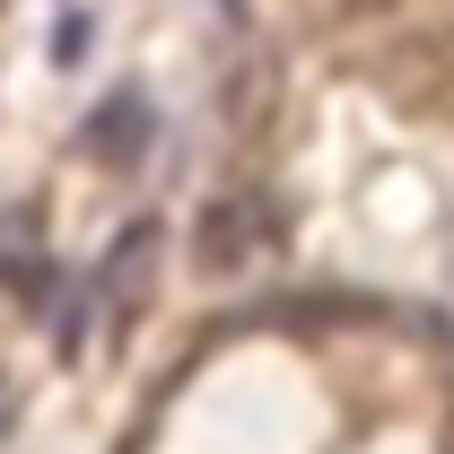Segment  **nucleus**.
<instances>
[{
	"instance_id": "nucleus-1",
	"label": "nucleus",
	"mask_w": 454,
	"mask_h": 454,
	"mask_svg": "<svg viewBox=\"0 0 454 454\" xmlns=\"http://www.w3.org/2000/svg\"><path fill=\"white\" fill-rule=\"evenodd\" d=\"M88 149H97L106 167H131V158L149 149V106H140V88H114L106 106L88 114Z\"/></svg>"
},
{
	"instance_id": "nucleus-2",
	"label": "nucleus",
	"mask_w": 454,
	"mask_h": 454,
	"mask_svg": "<svg viewBox=\"0 0 454 454\" xmlns=\"http://www.w3.org/2000/svg\"><path fill=\"white\" fill-rule=\"evenodd\" d=\"M245 245H254V210H245V201H219V210H210V236H201V262L219 271V262H236Z\"/></svg>"
},
{
	"instance_id": "nucleus-3",
	"label": "nucleus",
	"mask_w": 454,
	"mask_h": 454,
	"mask_svg": "<svg viewBox=\"0 0 454 454\" xmlns=\"http://www.w3.org/2000/svg\"><path fill=\"white\" fill-rule=\"evenodd\" d=\"M0 419H9V394H0Z\"/></svg>"
}]
</instances>
